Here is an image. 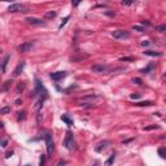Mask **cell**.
Here are the masks:
<instances>
[{
    "mask_svg": "<svg viewBox=\"0 0 166 166\" xmlns=\"http://www.w3.org/2000/svg\"><path fill=\"white\" fill-rule=\"evenodd\" d=\"M26 112H20L18 113V121H21V120H25V117H26Z\"/></svg>",
    "mask_w": 166,
    "mask_h": 166,
    "instance_id": "cell-25",
    "label": "cell"
},
{
    "mask_svg": "<svg viewBox=\"0 0 166 166\" xmlns=\"http://www.w3.org/2000/svg\"><path fill=\"white\" fill-rule=\"evenodd\" d=\"M33 47H34V42H25L24 44H21L20 47H18V51L20 52H27V51H30Z\"/></svg>",
    "mask_w": 166,
    "mask_h": 166,
    "instance_id": "cell-8",
    "label": "cell"
},
{
    "mask_svg": "<svg viewBox=\"0 0 166 166\" xmlns=\"http://www.w3.org/2000/svg\"><path fill=\"white\" fill-rule=\"evenodd\" d=\"M24 68H25V62H24V61H21V64H18V65H17V68L14 69V71H13V76H14V77H18L21 73H22Z\"/></svg>",
    "mask_w": 166,
    "mask_h": 166,
    "instance_id": "cell-11",
    "label": "cell"
},
{
    "mask_svg": "<svg viewBox=\"0 0 166 166\" xmlns=\"http://www.w3.org/2000/svg\"><path fill=\"white\" fill-rule=\"evenodd\" d=\"M112 35L114 36L115 39H127L130 38V33L126 30H115L112 33Z\"/></svg>",
    "mask_w": 166,
    "mask_h": 166,
    "instance_id": "cell-4",
    "label": "cell"
},
{
    "mask_svg": "<svg viewBox=\"0 0 166 166\" xmlns=\"http://www.w3.org/2000/svg\"><path fill=\"white\" fill-rule=\"evenodd\" d=\"M156 30L161 31V33H162V31H166V25H160V26L156 27Z\"/></svg>",
    "mask_w": 166,
    "mask_h": 166,
    "instance_id": "cell-24",
    "label": "cell"
},
{
    "mask_svg": "<svg viewBox=\"0 0 166 166\" xmlns=\"http://www.w3.org/2000/svg\"><path fill=\"white\" fill-rule=\"evenodd\" d=\"M42 120H43V115H42V112H38V115H36V123H40L42 122Z\"/></svg>",
    "mask_w": 166,
    "mask_h": 166,
    "instance_id": "cell-21",
    "label": "cell"
},
{
    "mask_svg": "<svg viewBox=\"0 0 166 166\" xmlns=\"http://www.w3.org/2000/svg\"><path fill=\"white\" fill-rule=\"evenodd\" d=\"M43 101H44V98H40V99L38 100V101L35 103V105H34V109L39 112V110H40V108L43 106Z\"/></svg>",
    "mask_w": 166,
    "mask_h": 166,
    "instance_id": "cell-14",
    "label": "cell"
},
{
    "mask_svg": "<svg viewBox=\"0 0 166 166\" xmlns=\"http://www.w3.org/2000/svg\"><path fill=\"white\" fill-rule=\"evenodd\" d=\"M69 18H70V17H69V16H66V17H65L64 20H62V22L60 24V26H58V29H62V26H65V24L68 22V20H69Z\"/></svg>",
    "mask_w": 166,
    "mask_h": 166,
    "instance_id": "cell-22",
    "label": "cell"
},
{
    "mask_svg": "<svg viewBox=\"0 0 166 166\" xmlns=\"http://www.w3.org/2000/svg\"><path fill=\"white\" fill-rule=\"evenodd\" d=\"M155 66H156L155 64H149V65H148V66H147L145 69H143V70H142V73H143V74H148L149 71H151V70H153V69H155Z\"/></svg>",
    "mask_w": 166,
    "mask_h": 166,
    "instance_id": "cell-18",
    "label": "cell"
},
{
    "mask_svg": "<svg viewBox=\"0 0 166 166\" xmlns=\"http://www.w3.org/2000/svg\"><path fill=\"white\" fill-rule=\"evenodd\" d=\"M98 99V96L96 95H88V96H84V98L79 99L78 100V103H79V105H92L93 104V100Z\"/></svg>",
    "mask_w": 166,
    "mask_h": 166,
    "instance_id": "cell-3",
    "label": "cell"
},
{
    "mask_svg": "<svg viewBox=\"0 0 166 166\" xmlns=\"http://www.w3.org/2000/svg\"><path fill=\"white\" fill-rule=\"evenodd\" d=\"M153 103L152 101H142V103H138V106H149V105H152Z\"/></svg>",
    "mask_w": 166,
    "mask_h": 166,
    "instance_id": "cell-20",
    "label": "cell"
},
{
    "mask_svg": "<svg viewBox=\"0 0 166 166\" xmlns=\"http://www.w3.org/2000/svg\"><path fill=\"white\" fill-rule=\"evenodd\" d=\"M56 16H57V13H56L55 11H51V12H47V13L44 14V18L46 20H52V18H55Z\"/></svg>",
    "mask_w": 166,
    "mask_h": 166,
    "instance_id": "cell-15",
    "label": "cell"
},
{
    "mask_svg": "<svg viewBox=\"0 0 166 166\" xmlns=\"http://www.w3.org/2000/svg\"><path fill=\"white\" fill-rule=\"evenodd\" d=\"M7 144H8V140L3 138V139H1V147H3V148H5V147H7Z\"/></svg>",
    "mask_w": 166,
    "mask_h": 166,
    "instance_id": "cell-28",
    "label": "cell"
},
{
    "mask_svg": "<svg viewBox=\"0 0 166 166\" xmlns=\"http://www.w3.org/2000/svg\"><path fill=\"white\" fill-rule=\"evenodd\" d=\"M9 110H11V108H9V106H4V108L1 109V114H7Z\"/></svg>",
    "mask_w": 166,
    "mask_h": 166,
    "instance_id": "cell-26",
    "label": "cell"
},
{
    "mask_svg": "<svg viewBox=\"0 0 166 166\" xmlns=\"http://www.w3.org/2000/svg\"><path fill=\"white\" fill-rule=\"evenodd\" d=\"M157 152H158V156H160V157L166 160V148H165V147H160Z\"/></svg>",
    "mask_w": 166,
    "mask_h": 166,
    "instance_id": "cell-17",
    "label": "cell"
},
{
    "mask_svg": "<svg viewBox=\"0 0 166 166\" xmlns=\"http://www.w3.org/2000/svg\"><path fill=\"white\" fill-rule=\"evenodd\" d=\"M44 142H46V147H47V155H48V157H51L55 147H53L52 135H51V133H48V131H46L44 133Z\"/></svg>",
    "mask_w": 166,
    "mask_h": 166,
    "instance_id": "cell-1",
    "label": "cell"
},
{
    "mask_svg": "<svg viewBox=\"0 0 166 166\" xmlns=\"http://www.w3.org/2000/svg\"><path fill=\"white\" fill-rule=\"evenodd\" d=\"M130 98L133 99V100H138V99H140V93H138V92H135V93H131Z\"/></svg>",
    "mask_w": 166,
    "mask_h": 166,
    "instance_id": "cell-23",
    "label": "cell"
},
{
    "mask_svg": "<svg viewBox=\"0 0 166 166\" xmlns=\"http://www.w3.org/2000/svg\"><path fill=\"white\" fill-rule=\"evenodd\" d=\"M114 158H115V153H112V155H110V157H109V158L105 161V165H110L112 162L114 161Z\"/></svg>",
    "mask_w": 166,
    "mask_h": 166,
    "instance_id": "cell-19",
    "label": "cell"
},
{
    "mask_svg": "<svg viewBox=\"0 0 166 166\" xmlns=\"http://www.w3.org/2000/svg\"><path fill=\"white\" fill-rule=\"evenodd\" d=\"M53 81H61L62 78L66 77V71H56V73H51V76Z\"/></svg>",
    "mask_w": 166,
    "mask_h": 166,
    "instance_id": "cell-9",
    "label": "cell"
},
{
    "mask_svg": "<svg viewBox=\"0 0 166 166\" xmlns=\"http://www.w3.org/2000/svg\"><path fill=\"white\" fill-rule=\"evenodd\" d=\"M165 77H166V71H165Z\"/></svg>",
    "mask_w": 166,
    "mask_h": 166,
    "instance_id": "cell-35",
    "label": "cell"
},
{
    "mask_svg": "<svg viewBox=\"0 0 166 166\" xmlns=\"http://www.w3.org/2000/svg\"><path fill=\"white\" fill-rule=\"evenodd\" d=\"M81 1H82V0H71V4H73V7H78Z\"/></svg>",
    "mask_w": 166,
    "mask_h": 166,
    "instance_id": "cell-27",
    "label": "cell"
},
{
    "mask_svg": "<svg viewBox=\"0 0 166 166\" xmlns=\"http://www.w3.org/2000/svg\"><path fill=\"white\" fill-rule=\"evenodd\" d=\"M26 21H27V24L34 25V26H42V25H44V21H42L40 18H35V17H27Z\"/></svg>",
    "mask_w": 166,
    "mask_h": 166,
    "instance_id": "cell-7",
    "label": "cell"
},
{
    "mask_svg": "<svg viewBox=\"0 0 166 166\" xmlns=\"http://www.w3.org/2000/svg\"><path fill=\"white\" fill-rule=\"evenodd\" d=\"M149 44H151V43H149L148 40H143V42H142V46H143V47H148Z\"/></svg>",
    "mask_w": 166,
    "mask_h": 166,
    "instance_id": "cell-32",
    "label": "cell"
},
{
    "mask_svg": "<svg viewBox=\"0 0 166 166\" xmlns=\"http://www.w3.org/2000/svg\"><path fill=\"white\" fill-rule=\"evenodd\" d=\"M91 69L95 73H104V71L108 70V66H105V65H93Z\"/></svg>",
    "mask_w": 166,
    "mask_h": 166,
    "instance_id": "cell-10",
    "label": "cell"
},
{
    "mask_svg": "<svg viewBox=\"0 0 166 166\" xmlns=\"http://www.w3.org/2000/svg\"><path fill=\"white\" fill-rule=\"evenodd\" d=\"M133 29H134V30H138V31H140V33H142V31H144V29H143L142 26H134Z\"/></svg>",
    "mask_w": 166,
    "mask_h": 166,
    "instance_id": "cell-30",
    "label": "cell"
},
{
    "mask_svg": "<svg viewBox=\"0 0 166 166\" xmlns=\"http://www.w3.org/2000/svg\"><path fill=\"white\" fill-rule=\"evenodd\" d=\"M144 55L151 56V57H158V56H161L162 53L161 52H156V51H145L144 52Z\"/></svg>",
    "mask_w": 166,
    "mask_h": 166,
    "instance_id": "cell-13",
    "label": "cell"
},
{
    "mask_svg": "<svg viewBox=\"0 0 166 166\" xmlns=\"http://www.w3.org/2000/svg\"><path fill=\"white\" fill-rule=\"evenodd\" d=\"M61 120L65 122V123L68 125V126H73V120H70V118L68 117L66 114H62V117H61Z\"/></svg>",
    "mask_w": 166,
    "mask_h": 166,
    "instance_id": "cell-16",
    "label": "cell"
},
{
    "mask_svg": "<svg viewBox=\"0 0 166 166\" xmlns=\"http://www.w3.org/2000/svg\"><path fill=\"white\" fill-rule=\"evenodd\" d=\"M1 1H14V0H1Z\"/></svg>",
    "mask_w": 166,
    "mask_h": 166,
    "instance_id": "cell-34",
    "label": "cell"
},
{
    "mask_svg": "<svg viewBox=\"0 0 166 166\" xmlns=\"http://www.w3.org/2000/svg\"><path fill=\"white\" fill-rule=\"evenodd\" d=\"M8 11L11 12V13H18V12H20V13H25V12L29 11V8L25 4H12V5H9Z\"/></svg>",
    "mask_w": 166,
    "mask_h": 166,
    "instance_id": "cell-2",
    "label": "cell"
},
{
    "mask_svg": "<svg viewBox=\"0 0 166 166\" xmlns=\"http://www.w3.org/2000/svg\"><path fill=\"white\" fill-rule=\"evenodd\" d=\"M133 82L136 83V84H142V79H140V78H134Z\"/></svg>",
    "mask_w": 166,
    "mask_h": 166,
    "instance_id": "cell-29",
    "label": "cell"
},
{
    "mask_svg": "<svg viewBox=\"0 0 166 166\" xmlns=\"http://www.w3.org/2000/svg\"><path fill=\"white\" fill-rule=\"evenodd\" d=\"M44 162H46V157H44V156H42V158H40L39 165H40V166H43V165H44Z\"/></svg>",
    "mask_w": 166,
    "mask_h": 166,
    "instance_id": "cell-31",
    "label": "cell"
},
{
    "mask_svg": "<svg viewBox=\"0 0 166 166\" xmlns=\"http://www.w3.org/2000/svg\"><path fill=\"white\" fill-rule=\"evenodd\" d=\"M12 155H13V152H7V155H5V157L8 158V157H11Z\"/></svg>",
    "mask_w": 166,
    "mask_h": 166,
    "instance_id": "cell-33",
    "label": "cell"
},
{
    "mask_svg": "<svg viewBox=\"0 0 166 166\" xmlns=\"http://www.w3.org/2000/svg\"><path fill=\"white\" fill-rule=\"evenodd\" d=\"M64 147L66 149L73 148V134H71L70 131L66 133V136H65V139H64Z\"/></svg>",
    "mask_w": 166,
    "mask_h": 166,
    "instance_id": "cell-5",
    "label": "cell"
},
{
    "mask_svg": "<svg viewBox=\"0 0 166 166\" xmlns=\"http://www.w3.org/2000/svg\"><path fill=\"white\" fill-rule=\"evenodd\" d=\"M9 58H11V55H5L4 60H3V64H1V70H3V73H5V71H7V64H8Z\"/></svg>",
    "mask_w": 166,
    "mask_h": 166,
    "instance_id": "cell-12",
    "label": "cell"
},
{
    "mask_svg": "<svg viewBox=\"0 0 166 166\" xmlns=\"http://www.w3.org/2000/svg\"><path fill=\"white\" fill-rule=\"evenodd\" d=\"M110 144H112L110 140H103V142H100L98 145H96V148H95V149H96V152H103L104 149L108 148V147L110 145Z\"/></svg>",
    "mask_w": 166,
    "mask_h": 166,
    "instance_id": "cell-6",
    "label": "cell"
}]
</instances>
